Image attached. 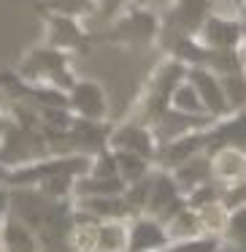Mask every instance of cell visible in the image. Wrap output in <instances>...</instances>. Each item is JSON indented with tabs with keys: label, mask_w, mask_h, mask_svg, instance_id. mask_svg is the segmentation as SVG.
Segmentation results:
<instances>
[{
	"label": "cell",
	"mask_w": 246,
	"mask_h": 252,
	"mask_svg": "<svg viewBox=\"0 0 246 252\" xmlns=\"http://www.w3.org/2000/svg\"><path fill=\"white\" fill-rule=\"evenodd\" d=\"M184 73H187V65H181L179 60L173 57H165L160 60L157 65L152 68V73L146 76V84H143L141 95H138L136 106H133V114L130 120L138 122V125H152L165 109H168V100H170V93L184 82Z\"/></svg>",
	"instance_id": "obj_1"
},
{
	"label": "cell",
	"mask_w": 246,
	"mask_h": 252,
	"mask_svg": "<svg viewBox=\"0 0 246 252\" xmlns=\"http://www.w3.org/2000/svg\"><path fill=\"white\" fill-rule=\"evenodd\" d=\"M14 73L25 84H33V87H55V90H62V93H68V87L76 82V76L71 71V55H65L60 49H52L46 44L30 46L22 55V60H19Z\"/></svg>",
	"instance_id": "obj_2"
},
{
	"label": "cell",
	"mask_w": 246,
	"mask_h": 252,
	"mask_svg": "<svg viewBox=\"0 0 246 252\" xmlns=\"http://www.w3.org/2000/svg\"><path fill=\"white\" fill-rule=\"evenodd\" d=\"M160 38V14L152 11L143 3H133L122 14L111 19V30L106 33V41L130 49H149Z\"/></svg>",
	"instance_id": "obj_3"
},
{
	"label": "cell",
	"mask_w": 246,
	"mask_h": 252,
	"mask_svg": "<svg viewBox=\"0 0 246 252\" xmlns=\"http://www.w3.org/2000/svg\"><path fill=\"white\" fill-rule=\"evenodd\" d=\"M89 168V158L84 155H46L35 163L19 165V168L6 171L3 185L6 187H35L55 176H84Z\"/></svg>",
	"instance_id": "obj_4"
},
{
	"label": "cell",
	"mask_w": 246,
	"mask_h": 252,
	"mask_svg": "<svg viewBox=\"0 0 246 252\" xmlns=\"http://www.w3.org/2000/svg\"><path fill=\"white\" fill-rule=\"evenodd\" d=\"M214 11L211 0H170L168 11L160 14V38L157 44L168 49L179 38H195L206 17Z\"/></svg>",
	"instance_id": "obj_5"
},
{
	"label": "cell",
	"mask_w": 246,
	"mask_h": 252,
	"mask_svg": "<svg viewBox=\"0 0 246 252\" xmlns=\"http://www.w3.org/2000/svg\"><path fill=\"white\" fill-rule=\"evenodd\" d=\"M46 155H49V149H46L41 127H22L14 122L6 125V130L0 136V165L6 171L35 163Z\"/></svg>",
	"instance_id": "obj_6"
},
{
	"label": "cell",
	"mask_w": 246,
	"mask_h": 252,
	"mask_svg": "<svg viewBox=\"0 0 246 252\" xmlns=\"http://www.w3.org/2000/svg\"><path fill=\"white\" fill-rule=\"evenodd\" d=\"M44 19V44L52 49H60L65 55H87L92 46V35L82 28L79 19L41 14Z\"/></svg>",
	"instance_id": "obj_7"
},
{
	"label": "cell",
	"mask_w": 246,
	"mask_h": 252,
	"mask_svg": "<svg viewBox=\"0 0 246 252\" xmlns=\"http://www.w3.org/2000/svg\"><path fill=\"white\" fill-rule=\"evenodd\" d=\"M181 206H184V195H181V190L176 187L170 171H163V168H157V165H152V171H149V195H146V209H143V214L165 222V220H170V214H176Z\"/></svg>",
	"instance_id": "obj_8"
},
{
	"label": "cell",
	"mask_w": 246,
	"mask_h": 252,
	"mask_svg": "<svg viewBox=\"0 0 246 252\" xmlns=\"http://www.w3.org/2000/svg\"><path fill=\"white\" fill-rule=\"evenodd\" d=\"M68 111L79 120L89 122H106L109 120V98L100 82L95 79H76L65 93Z\"/></svg>",
	"instance_id": "obj_9"
},
{
	"label": "cell",
	"mask_w": 246,
	"mask_h": 252,
	"mask_svg": "<svg viewBox=\"0 0 246 252\" xmlns=\"http://www.w3.org/2000/svg\"><path fill=\"white\" fill-rule=\"evenodd\" d=\"M106 147H109L111 152L138 155V158L149 160L152 165H154V155H157V144H154V138H152V130H149L146 125L133 122V120L111 127L109 138H106Z\"/></svg>",
	"instance_id": "obj_10"
},
{
	"label": "cell",
	"mask_w": 246,
	"mask_h": 252,
	"mask_svg": "<svg viewBox=\"0 0 246 252\" xmlns=\"http://www.w3.org/2000/svg\"><path fill=\"white\" fill-rule=\"evenodd\" d=\"M195 41L206 49H235L244 46V19L224 17V14H208L200 25Z\"/></svg>",
	"instance_id": "obj_11"
},
{
	"label": "cell",
	"mask_w": 246,
	"mask_h": 252,
	"mask_svg": "<svg viewBox=\"0 0 246 252\" xmlns=\"http://www.w3.org/2000/svg\"><path fill=\"white\" fill-rule=\"evenodd\" d=\"M184 79L197 93V98H200V103H203V109H206L208 117L222 120V117L233 114L230 106H227V100H224V93H222V84H219L217 73L206 71V68H187Z\"/></svg>",
	"instance_id": "obj_12"
},
{
	"label": "cell",
	"mask_w": 246,
	"mask_h": 252,
	"mask_svg": "<svg viewBox=\"0 0 246 252\" xmlns=\"http://www.w3.org/2000/svg\"><path fill=\"white\" fill-rule=\"evenodd\" d=\"M214 117H192V114H181V111H173V109H165L157 120L149 125L152 130V138L157 147L173 141V138L184 136V133H192V130H206L211 127Z\"/></svg>",
	"instance_id": "obj_13"
},
{
	"label": "cell",
	"mask_w": 246,
	"mask_h": 252,
	"mask_svg": "<svg viewBox=\"0 0 246 252\" xmlns=\"http://www.w3.org/2000/svg\"><path fill=\"white\" fill-rule=\"evenodd\" d=\"M168 244V233L160 220L146 214L127 220V252H163Z\"/></svg>",
	"instance_id": "obj_14"
},
{
	"label": "cell",
	"mask_w": 246,
	"mask_h": 252,
	"mask_svg": "<svg viewBox=\"0 0 246 252\" xmlns=\"http://www.w3.org/2000/svg\"><path fill=\"white\" fill-rule=\"evenodd\" d=\"M208 130V127H206ZM206 130H192L184 133V136L173 138V141L157 147V155H154V165L163 171H173L176 165L187 163V160L197 158V155L206 152Z\"/></svg>",
	"instance_id": "obj_15"
},
{
	"label": "cell",
	"mask_w": 246,
	"mask_h": 252,
	"mask_svg": "<svg viewBox=\"0 0 246 252\" xmlns=\"http://www.w3.org/2000/svg\"><path fill=\"white\" fill-rule=\"evenodd\" d=\"M246 117L244 111H233V114L214 120L211 127L206 130V155L217 152V149H246Z\"/></svg>",
	"instance_id": "obj_16"
},
{
	"label": "cell",
	"mask_w": 246,
	"mask_h": 252,
	"mask_svg": "<svg viewBox=\"0 0 246 252\" xmlns=\"http://www.w3.org/2000/svg\"><path fill=\"white\" fill-rule=\"evenodd\" d=\"M208 171H211V182H217L219 187L244 182L246 149H217V152H208Z\"/></svg>",
	"instance_id": "obj_17"
},
{
	"label": "cell",
	"mask_w": 246,
	"mask_h": 252,
	"mask_svg": "<svg viewBox=\"0 0 246 252\" xmlns=\"http://www.w3.org/2000/svg\"><path fill=\"white\" fill-rule=\"evenodd\" d=\"M76 209H82L87 217L95 222H106V220H130V209H127L122 195H100V198H71Z\"/></svg>",
	"instance_id": "obj_18"
},
{
	"label": "cell",
	"mask_w": 246,
	"mask_h": 252,
	"mask_svg": "<svg viewBox=\"0 0 246 252\" xmlns=\"http://www.w3.org/2000/svg\"><path fill=\"white\" fill-rule=\"evenodd\" d=\"M0 241L6 247V252H41V241L33 233V228L22 222V220L8 214L0 222Z\"/></svg>",
	"instance_id": "obj_19"
},
{
	"label": "cell",
	"mask_w": 246,
	"mask_h": 252,
	"mask_svg": "<svg viewBox=\"0 0 246 252\" xmlns=\"http://www.w3.org/2000/svg\"><path fill=\"white\" fill-rule=\"evenodd\" d=\"M35 11L84 22V19H95L98 6H95V0H35Z\"/></svg>",
	"instance_id": "obj_20"
},
{
	"label": "cell",
	"mask_w": 246,
	"mask_h": 252,
	"mask_svg": "<svg viewBox=\"0 0 246 252\" xmlns=\"http://www.w3.org/2000/svg\"><path fill=\"white\" fill-rule=\"evenodd\" d=\"M170 176H173L176 187L181 190V195H187L190 190H195L197 185H203V182L211 179V171H208V155H197V158L187 160V163L176 165L173 171H170Z\"/></svg>",
	"instance_id": "obj_21"
},
{
	"label": "cell",
	"mask_w": 246,
	"mask_h": 252,
	"mask_svg": "<svg viewBox=\"0 0 246 252\" xmlns=\"http://www.w3.org/2000/svg\"><path fill=\"white\" fill-rule=\"evenodd\" d=\"M165 233H168V241H184V239H195L200 236V220H197V212L184 206L179 209L176 214H170V220H165Z\"/></svg>",
	"instance_id": "obj_22"
},
{
	"label": "cell",
	"mask_w": 246,
	"mask_h": 252,
	"mask_svg": "<svg viewBox=\"0 0 246 252\" xmlns=\"http://www.w3.org/2000/svg\"><path fill=\"white\" fill-rule=\"evenodd\" d=\"M95 252H127V220L98 222Z\"/></svg>",
	"instance_id": "obj_23"
},
{
	"label": "cell",
	"mask_w": 246,
	"mask_h": 252,
	"mask_svg": "<svg viewBox=\"0 0 246 252\" xmlns=\"http://www.w3.org/2000/svg\"><path fill=\"white\" fill-rule=\"evenodd\" d=\"M168 109L181 111V114H192V117H208L206 109H203V103H200V98H197V93L192 90V84L187 82V79L170 93Z\"/></svg>",
	"instance_id": "obj_24"
},
{
	"label": "cell",
	"mask_w": 246,
	"mask_h": 252,
	"mask_svg": "<svg viewBox=\"0 0 246 252\" xmlns=\"http://www.w3.org/2000/svg\"><path fill=\"white\" fill-rule=\"evenodd\" d=\"M197 212V220H200V230L208 236H222L224 230V222H227V209H224V203L219 201H211V203H203L200 209H195Z\"/></svg>",
	"instance_id": "obj_25"
},
{
	"label": "cell",
	"mask_w": 246,
	"mask_h": 252,
	"mask_svg": "<svg viewBox=\"0 0 246 252\" xmlns=\"http://www.w3.org/2000/svg\"><path fill=\"white\" fill-rule=\"evenodd\" d=\"M114 160H116V176H119L125 185L130 182H138L152 171V163L138 155H130V152H114Z\"/></svg>",
	"instance_id": "obj_26"
},
{
	"label": "cell",
	"mask_w": 246,
	"mask_h": 252,
	"mask_svg": "<svg viewBox=\"0 0 246 252\" xmlns=\"http://www.w3.org/2000/svg\"><path fill=\"white\" fill-rule=\"evenodd\" d=\"M95 241H98V222H92V220L73 222L68 230V250L71 252H95Z\"/></svg>",
	"instance_id": "obj_27"
},
{
	"label": "cell",
	"mask_w": 246,
	"mask_h": 252,
	"mask_svg": "<svg viewBox=\"0 0 246 252\" xmlns=\"http://www.w3.org/2000/svg\"><path fill=\"white\" fill-rule=\"evenodd\" d=\"M219 84H222V93H224V100H227L230 111H244V103H246V79H244V71L219 76Z\"/></svg>",
	"instance_id": "obj_28"
},
{
	"label": "cell",
	"mask_w": 246,
	"mask_h": 252,
	"mask_svg": "<svg viewBox=\"0 0 246 252\" xmlns=\"http://www.w3.org/2000/svg\"><path fill=\"white\" fill-rule=\"evenodd\" d=\"M219 239L227 247H241L244 250V244H246V206L233 209L227 214V222H224V230Z\"/></svg>",
	"instance_id": "obj_29"
},
{
	"label": "cell",
	"mask_w": 246,
	"mask_h": 252,
	"mask_svg": "<svg viewBox=\"0 0 246 252\" xmlns=\"http://www.w3.org/2000/svg\"><path fill=\"white\" fill-rule=\"evenodd\" d=\"M73 182H76V176H55V179H46L41 185H35V190L44 198H49V201L62 203L73 198Z\"/></svg>",
	"instance_id": "obj_30"
},
{
	"label": "cell",
	"mask_w": 246,
	"mask_h": 252,
	"mask_svg": "<svg viewBox=\"0 0 246 252\" xmlns=\"http://www.w3.org/2000/svg\"><path fill=\"white\" fill-rule=\"evenodd\" d=\"M222 239L219 236H208L200 233L195 239H184V241H170L163 252H219Z\"/></svg>",
	"instance_id": "obj_31"
},
{
	"label": "cell",
	"mask_w": 246,
	"mask_h": 252,
	"mask_svg": "<svg viewBox=\"0 0 246 252\" xmlns=\"http://www.w3.org/2000/svg\"><path fill=\"white\" fill-rule=\"evenodd\" d=\"M219 201L224 203V209H227V212L246 206V182H235V185L222 187V195H219Z\"/></svg>",
	"instance_id": "obj_32"
},
{
	"label": "cell",
	"mask_w": 246,
	"mask_h": 252,
	"mask_svg": "<svg viewBox=\"0 0 246 252\" xmlns=\"http://www.w3.org/2000/svg\"><path fill=\"white\" fill-rule=\"evenodd\" d=\"M133 0H95V6H98V19H114L116 14H122L127 6H130Z\"/></svg>",
	"instance_id": "obj_33"
},
{
	"label": "cell",
	"mask_w": 246,
	"mask_h": 252,
	"mask_svg": "<svg viewBox=\"0 0 246 252\" xmlns=\"http://www.w3.org/2000/svg\"><path fill=\"white\" fill-rule=\"evenodd\" d=\"M222 6V11H214V14H224V17H235V19H244V0H211V6Z\"/></svg>",
	"instance_id": "obj_34"
},
{
	"label": "cell",
	"mask_w": 246,
	"mask_h": 252,
	"mask_svg": "<svg viewBox=\"0 0 246 252\" xmlns=\"http://www.w3.org/2000/svg\"><path fill=\"white\" fill-rule=\"evenodd\" d=\"M11 214V187H6L0 182V222Z\"/></svg>",
	"instance_id": "obj_35"
},
{
	"label": "cell",
	"mask_w": 246,
	"mask_h": 252,
	"mask_svg": "<svg viewBox=\"0 0 246 252\" xmlns=\"http://www.w3.org/2000/svg\"><path fill=\"white\" fill-rule=\"evenodd\" d=\"M219 252H244V250H241V247H227V244H222V247H219Z\"/></svg>",
	"instance_id": "obj_36"
},
{
	"label": "cell",
	"mask_w": 246,
	"mask_h": 252,
	"mask_svg": "<svg viewBox=\"0 0 246 252\" xmlns=\"http://www.w3.org/2000/svg\"><path fill=\"white\" fill-rule=\"evenodd\" d=\"M136 3H143V6H146V3H152V0H136ZM165 3H170V0H165Z\"/></svg>",
	"instance_id": "obj_37"
},
{
	"label": "cell",
	"mask_w": 246,
	"mask_h": 252,
	"mask_svg": "<svg viewBox=\"0 0 246 252\" xmlns=\"http://www.w3.org/2000/svg\"><path fill=\"white\" fill-rule=\"evenodd\" d=\"M3 176H6V168H3V165H0V182H3Z\"/></svg>",
	"instance_id": "obj_38"
},
{
	"label": "cell",
	"mask_w": 246,
	"mask_h": 252,
	"mask_svg": "<svg viewBox=\"0 0 246 252\" xmlns=\"http://www.w3.org/2000/svg\"><path fill=\"white\" fill-rule=\"evenodd\" d=\"M0 252H6V247H3V241H0Z\"/></svg>",
	"instance_id": "obj_39"
}]
</instances>
